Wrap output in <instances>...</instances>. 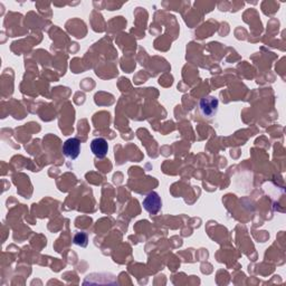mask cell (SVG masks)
I'll list each match as a JSON object with an SVG mask.
<instances>
[{
	"mask_svg": "<svg viewBox=\"0 0 286 286\" xmlns=\"http://www.w3.org/2000/svg\"><path fill=\"white\" fill-rule=\"evenodd\" d=\"M218 106H219V101L214 96H206L199 102V108L201 114L205 118L211 119L217 114Z\"/></svg>",
	"mask_w": 286,
	"mask_h": 286,
	"instance_id": "1",
	"label": "cell"
},
{
	"mask_svg": "<svg viewBox=\"0 0 286 286\" xmlns=\"http://www.w3.org/2000/svg\"><path fill=\"white\" fill-rule=\"evenodd\" d=\"M142 205L144 207V209L147 210L149 214L156 215L160 210H161L162 201H161V198L159 197L158 193L152 191L144 198Z\"/></svg>",
	"mask_w": 286,
	"mask_h": 286,
	"instance_id": "2",
	"label": "cell"
},
{
	"mask_svg": "<svg viewBox=\"0 0 286 286\" xmlns=\"http://www.w3.org/2000/svg\"><path fill=\"white\" fill-rule=\"evenodd\" d=\"M63 153L64 156L72 160H75L81 153V142L79 139L72 138L66 140L65 143L63 144Z\"/></svg>",
	"mask_w": 286,
	"mask_h": 286,
	"instance_id": "3",
	"label": "cell"
},
{
	"mask_svg": "<svg viewBox=\"0 0 286 286\" xmlns=\"http://www.w3.org/2000/svg\"><path fill=\"white\" fill-rule=\"evenodd\" d=\"M91 150L95 157H98L99 159L104 158L106 154H108L109 150L108 141L103 138L94 139L93 141L91 142Z\"/></svg>",
	"mask_w": 286,
	"mask_h": 286,
	"instance_id": "4",
	"label": "cell"
},
{
	"mask_svg": "<svg viewBox=\"0 0 286 286\" xmlns=\"http://www.w3.org/2000/svg\"><path fill=\"white\" fill-rule=\"evenodd\" d=\"M87 243H89V237L85 234V232L81 231L77 232V234L74 236V244L77 246L81 247H86Z\"/></svg>",
	"mask_w": 286,
	"mask_h": 286,
	"instance_id": "5",
	"label": "cell"
}]
</instances>
